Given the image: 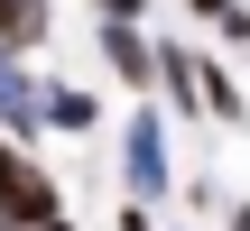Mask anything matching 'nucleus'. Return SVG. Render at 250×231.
<instances>
[{
  "label": "nucleus",
  "instance_id": "13",
  "mask_svg": "<svg viewBox=\"0 0 250 231\" xmlns=\"http://www.w3.org/2000/svg\"><path fill=\"white\" fill-rule=\"evenodd\" d=\"M37 231H74V222H65V213H56V222H37Z\"/></svg>",
  "mask_w": 250,
  "mask_h": 231
},
{
  "label": "nucleus",
  "instance_id": "6",
  "mask_svg": "<svg viewBox=\"0 0 250 231\" xmlns=\"http://www.w3.org/2000/svg\"><path fill=\"white\" fill-rule=\"evenodd\" d=\"M0 46H46V0H0Z\"/></svg>",
  "mask_w": 250,
  "mask_h": 231
},
{
  "label": "nucleus",
  "instance_id": "1",
  "mask_svg": "<svg viewBox=\"0 0 250 231\" xmlns=\"http://www.w3.org/2000/svg\"><path fill=\"white\" fill-rule=\"evenodd\" d=\"M56 176L28 157V148H9L0 139V231H37V222H56Z\"/></svg>",
  "mask_w": 250,
  "mask_h": 231
},
{
  "label": "nucleus",
  "instance_id": "8",
  "mask_svg": "<svg viewBox=\"0 0 250 231\" xmlns=\"http://www.w3.org/2000/svg\"><path fill=\"white\" fill-rule=\"evenodd\" d=\"M213 28H223V46H232V56H250V9H241V0H232V9H223Z\"/></svg>",
  "mask_w": 250,
  "mask_h": 231
},
{
  "label": "nucleus",
  "instance_id": "10",
  "mask_svg": "<svg viewBox=\"0 0 250 231\" xmlns=\"http://www.w3.org/2000/svg\"><path fill=\"white\" fill-rule=\"evenodd\" d=\"M121 231H148V204H121Z\"/></svg>",
  "mask_w": 250,
  "mask_h": 231
},
{
  "label": "nucleus",
  "instance_id": "7",
  "mask_svg": "<svg viewBox=\"0 0 250 231\" xmlns=\"http://www.w3.org/2000/svg\"><path fill=\"white\" fill-rule=\"evenodd\" d=\"M148 83H167L176 111H204V102H195V56H186V46H158V74H148Z\"/></svg>",
  "mask_w": 250,
  "mask_h": 231
},
{
  "label": "nucleus",
  "instance_id": "3",
  "mask_svg": "<svg viewBox=\"0 0 250 231\" xmlns=\"http://www.w3.org/2000/svg\"><path fill=\"white\" fill-rule=\"evenodd\" d=\"M0 130H9L19 148H28V139L46 130V83H37V74H28V65H19L9 46H0Z\"/></svg>",
  "mask_w": 250,
  "mask_h": 231
},
{
  "label": "nucleus",
  "instance_id": "5",
  "mask_svg": "<svg viewBox=\"0 0 250 231\" xmlns=\"http://www.w3.org/2000/svg\"><path fill=\"white\" fill-rule=\"evenodd\" d=\"M93 120H102V102H93V93H74V83H46V130H65V139H93Z\"/></svg>",
  "mask_w": 250,
  "mask_h": 231
},
{
  "label": "nucleus",
  "instance_id": "11",
  "mask_svg": "<svg viewBox=\"0 0 250 231\" xmlns=\"http://www.w3.org/2000/svg\"><path fill=\"white\" fill-rule=\"evenodd\" d=\"M186 9H204V19H223V9H232V0H186Z\"/></svg>",
  "mask_w": 250,
  "mask_h": 231
},
{
  "label": "nucleus",
  "instance_id": "9",
  "mask_svg": "<svg viewBox=\"0 0 250 231\" xmlns=\"http://www.w3.org/2000/svg\"><path fill=\"white\" fill-rule=\"evenodd\" d=\"M93 9H102V19H139V0H93Z\"/></svg>",
  "mask_w": 250,
  "mask_h": 231
},
{
  "label": "nucleus",
  "instance_id": "2",
  "mask_svg": "<svg viewBox=\"0 0 250 231\" xmlns=\"http://www.w3.org/2000/svg\"><path fill=\"white\" fill-rule=\"evenodd\" d=\"M121 176H130V204H167V185H176V167H167V130H158V111H130L121 120Z\"/></svg>",
  "mask_w": 250,
  "mask_h": 231
},
{
  "label": "nucleus",
  "instance_id": "4",
  "mask_svg": "<svg viewBox=\"0 0 250 231\" xmlns=\"http://www.w3.org/2000/svg\"><path fill=\"white\" fill-rule=\"evenodd\" d=\"M102 56H111L121 83H148V74H158V46L139 37V19H102Z\"/></svg>",
  "mask_w": 250,
  "mask_h": 231
},
{
  "label": "nucleus",
  "instance_id": "12",
  "mask_svg": "<svg viewBox=\"0 0 250 231\" xmlns=\"http://www.w3.org/2000/svg\"><path fill=\"white\" fill-rule=\"evenodd\" d=\"M232 231H250V204H232Z\"/></svg>",
  "mask_w": 250,
  "mask_h": 231
}]
</instances>
